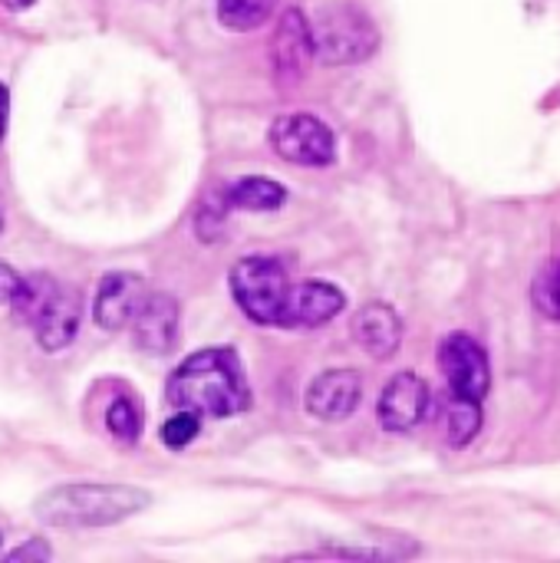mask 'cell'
Instances as JSON below:
<instances>
[{
    "instance_id": "5b68a950",
    "label": "cell",
    "mask_w": 560,
    "mask_h": 563,
    "mask_svg": "<svg viewBox=\"0 0 560 563\" xmlns=\"http://www.w3.org/2000/svg\"><path fill=\"white\" fill-rule=\"evenodd\" d=\"M231 297L241 307V313L254 323V327H277L281 330V317H284V303L290 294V277L287 267L277 257L267 254H251L241 257L231 267Z\"/></svg>"
},
{
    "instance_id": "277c9868",
    "label": "cell",
    "mask_w": 560,
    "mask_h": 563,
    "mask_svg": "<svg viewBox=\"0 0 560 563\" xmlns=\"http://www.w3.org/2000/svg\"><path fill=\"white\" fill-rule=\"evenodd\" d=\"M314 40V59L327 66H347L363 63L380 49V30L376 20L360 3H330L317 13L310 23Z\"/></svg>"
},
{
    "instance_id": "ffe728a7",
    "label": "cell",
    "mask_w": 560,
    "mask_h": 563,
    "mask_svg": "<svg viewBox=\"0 0 560 563\" xmlns=\"http://www.w3.org/2000/svg\"><path fill=\"white\" fill-rule=\"evenodd\" d=\"M53 558V551H50V544L43 541V538H33V541H26V544H20L17 551H10L3 561L7 563H26V561H33V563H43V561H50Z\"/></svg>"
},
{
    "instance_id": "7c38bea8",
    "label": "cell",
    "mask_w": 560,
    "mask_h": 563,
    "mask_svg": "<svg viewBox=\"0 0 560 563\" xmlns=\"http://www.w3.org/2000/svg\"><path fill=\"white\" fill-rule=\"evenodd\" d=\"M145 280L139 274H129V271H112L99 280L96 287V300H92V320L102 327V330H122L132 323L135 310L142 307L145 300Z\"/></svg>"
},
{
    "instance_id": "3957f363",
    "label": "cell",
    "mask_w": 560,
    "mask_h": 563,
    "mask_svg": "<svg viewBox=\"0 0 560 563\" xmlns=\"http://www.w3.org/2000/svg\"><path fill=\"white\" fill-rule=\"evenodd\" d=\"M10 307H13V317L17 320H23L26 327H33V336H36V343H40L43 353L66 350L76 340V333H79L83 307H79L76 290L56 284L46 274L20 277Z\"/></svg>"
},
{
    "instance_id": "9c48e42d",
    "label": "cell",
    "mask_w": 560,
    "mask_h": 563,
    "mask_svg": "<svg viewBox=\"0 0 560 563\" xmlns=\"http://www.w3.org/2000/svg\"><path fill=\"white\" fill-rule=\"evenodd\" d=\"M343 307H347V294L337 284H327V280L290 284L281 330H317V327L330 323L333 317H340Z\"/></svg>"
},
{
    "instance_id": "9a60e30c",
    "label": "cell",
    "mask_w": 560,
    "mask_h": 563,
    "mask_svg": "<svg viewBox=\"0 0 560 563\" xmlns=\"http://www.w3.org/2000/svg\"><path fill=\"white\" fill-rule=\"evenodd\" d=\"M224 195H228V205L241 208V211H277L287 201V188L264 175L238 178V181L224 185Z\"/></svg>"
},
{
    "instance_id": "30bf717a",
    "label": "cell",
    "mask_w": 560,
    "mask_h": 563,
    "mask_svg": "<svg viewBox=\"0 0 560 563\" xmlns=\"http://www.w3.org/2000/svg\"><path fill=\"white\" fill-rule=\"evenodd\" d=\"M429 412V386L416 373H399L380 393V426L386 432H413Z\"/></svg>"
},
{
    "instance_id": "603a6c76",
    "label": "cell",
    "mask_w": 560,
    "mask_h": 563,
    "mask_svg": "<svg viewBox=\"0 0 560 563\" xmlns=\"http://www.w3.org/2000/svg\"><path fill=\"white\" fill-rule=\"evenodd\" d=\"M7 10H26V7H33L36 0H0Z\"/></svg>"
},
{
    "instance_id": "ac0fdd59",
    "label": "cell",
    "mask_w": 560,
    "mask_h": 563,
    "mask_svg": "<svg viewBox=\"0 0 560 563\" xmlns=\"http://www.w3.org/2000/svg\"><path fill=\"white\" fill-rule=\"evenodd\" d=\"M106 429L112 439L132 445L142 435V406L132 396H119L109 409H106Z\"/></svg>"
},
{
    "instance_id": "7a4b0ae2",
    "label": "cell",
    "mask_w": 560,
    "mask_h": 563,
    "mask_svg": "<svg viewBox=\"0 0 560 563\" xmlns=\"http://www.w3.org/2000/svg\"><path fill=\"white\" fill-rule=\"evenodd\" d=\"M149 501V492L129 485H59L36 498L33 515L56 531H92L139 515Z\"/></svg>"
},
{
    "instance_id": "52a82bcc",
    "label": "cell",
    "mask_w": 560,
    "mask_h": 563,
    "mask_svg": "<svg viewBox=\"0 0 560 563\" xmlns=\"http://www.w3.org/2000/svg\"><path fill=\"white\" fill-rule=\"evenodd\" d=\"M439 366L446 373V383H449L452 396L472 399V402H482L488 396L492 366H488V353L482 350L479 340H472L465 333L446 336L442 346H439Z\"/></svg>"
},
{
    "instance_id": "cb8c5ba5",
    "label": "cell",
    "mask_w": 560,
    "mask_h": 563,
    "mask_svg": "<svg viewBox=\"0 0 560 563\" xmlns=\"http://www.w3.org/2000/svg\"><path fill=\"white\" fill-rule=\"evenodd\" d=\"M554 294H558V320H560V264L554 267Z\"/></svg>"
},
{
    "instance_id": "d6986e66",
    "label": "cell",
    "mask_w": 560,
    "mask_h": 563,
    "mask_svg": "<svg viewBox=\"0 0 560 563\" xmlns=\"http://www.w3.org/2000/svg\"><path fill=\"white\" fill-rule=\"evenodd\" d=\"M198 432H201V416L188 412V409H175V416L162 426V442L172 452H182L198 439Z\"/></svg>"
},
{
    "instance_id": "ba28073f",
    "label": "cell",
    "mask_w": 560,
    "mask_h": 563,
    "mask_svg": "<svg viewBox=\"0 0 560 563\" xmlns=\"http://www.w3.org/2000/svg\"><path fill=\"white\" fill-rule=\"evenodd\" d=\"M314 63V40H310V20L304 10L290 7L281 13L277 30L271 36V66L281 86H297Z\"/></svg>"
},
{
    "instance_id": "4fadbf2b",
    "label": "cell",
    "mask_w": 560,
    "mask_h": 563,
    "mask_svg": "<svg viewBox=\"0 0 560 563\" xmlns=\"http://www.w3.org/2000/svg\"><path fill=\"white\" fill-rule=\"evenodd\" d=\"M129 327H132L135 350L149 356L168 353L178 336V300L172 294H145Z\"/></svg>"
},
{
    "instance_id": "7402d4cb",
    "label": "cell",
    "mask_w": 560,
    "mask_h": 563,
    "mask_svg": "<svg viewBox=\"0 0 560 563\" xmlns=\"http://www.w3.org/2000/svg\"><path fill=\"white\" fill-rule=\"evenodd\" d=\"M7 112H10V92L0 82V142H3V132H7Z\"/></svg>"
},
{
    "instance_id": "e0dca14e",
    "label": "cell",
    "mask_w": 560,
    "mask_h": 563,
    "mask_svg": "<svg viewBox=\"0 0 560 563\" xmlns=\"http://www.w3.org/2000/svg\"><path fill=\"white\" fill-rule=\"evenodd\" d=\"M482 429V402L472 399H459L452 396L449 402V416H446V439L452 449H465Z\"/></svg>"
},
{
    "instance_id": "8992f818",
    "label": "cell",
    "mask_w": 560,
    "mask_h": 563,
    "mask_svg": "<svg viewBox=\"0 0 560 563\" xmlns=\"http://www.w3.org/2000/svg\"><path fill=\"white\" fill-rule=\"evenodd\" d=\"M271 145L284 162L304 165V168H327L337 162V135L327 122H320L310 112H290L281 115L271 125Z\"/></svg>"
},
{
    "instance_id": "6da1fadb",
    "label": "cell",
    "mask_w": 560,
    "mask_h": 563,
    "mask_svg": "<svg viewBox=\"0 0 560 563\" xmlns=\"http://www.w3.org/2000/svg\"><path fill=\"white\" fill-rule=\"evenodd\" d=\"M165 402L198 416L231 419L251 409V383L231 346H208L175 366L165 383Z\"/></svg>"
},
{
    "instance_id": "44dd1931",
    "label": "cell",
    "mask_w": 560,
    "mask_h": 563,
    "mask_svg": "<svg viewBox=\"0 0 560 563\" xmlns=\"http://www.w3.org/2000/svg\"><path fill=\"white\" fill-rule=\"evenodd\" d=\"M17 284H20V274H17L10 264H3V261H0V307H3V303H10V297H13Z\"/></svg>"
},
{
    "instance_id": "5bb4252c",
    "label": "cell",
    "mask_w": 560,
    "mask_h": 563,
    "mask_svg": "<svg viewBox=\"0 0 560 563\" xmlns=\"http://www.w3.org/2000/svg\"><path fill=\"white\" fill-rule=\"evenodd\" d=\"M353 336L366 356L389 360L403 343V320L389 303H366L353 320Z\"/></svg>"
},
{
    "instance_id": "d4e9b609",
    "label": "cell",
    "mask_w": 560,
    "mask_h": 563,
    "mask_svg": "<svg viewBox=\"0 0 560 563\" xmlns=\"http://www.w3.org/2000/svg\"><path fill=\"white\" fill-rule=\"evenodd\" d=\"M0 231H3V205H0Z\"/></svg>"
},
{
    "instance_id": "8fae6325",
    "label": "cell",
    "mask_w": 560,
    "mask_h": 563,
    "mask_svg": "<svg viewBox=\"0 0 560 563\" xmlns=\"http://www.w3.org/2000/svg\"><path fill=\"white\" fill-rule=\"evenodd\" d=\"M360 399H363V383L353 369H327L307 386L304 406L320 422H343L356 412Z\"/></svg>"
},
{
    "instance_id": "2e32d148",
    "label": "cell",
    "mask_w": 560,
    "mask_h": 563,
    "mask_svg": "<svg viewBox=\"0 0 560 563\" xmlns=\"http://www.w3.org/2000/svg\"><path fill=\"white\" fill-rule=\"evenodd\" d=\"M277 10V0H218V20L228 30H257Z\"/></svg>"
}]
</instances>
